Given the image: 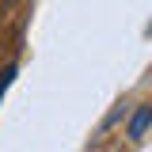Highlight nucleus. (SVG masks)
<instances>
[{
  "label": "nucleus",
  "mask_w": 152,
  "mask_h": 152,
  "mask_svg": "<svg viewBox=\"0 0 152 152\" xmlns=\"http://www.w3.org/2000/svg\"><path fill=\"white\" fill-rule=\"evenodd\" d=\"M148 126H152V103H145V107L129 118V137H133V141H137V137H145Z\"/></svg>",
  "instance_id": "nucleus-1"
},
{
  "label": "nucleus",
  "mask_w": 152,
  "mask_h": 152,
  "mask_svg": "<svg viewBox=\"0 0 152 152\" xmlns=\"http://www.w3.org/2000/svg\"><path fill=\"white\" fill-rule=\"evenodd\" d=\"M12 76H15V65H8V69L0 72V99H4V91H8V84H12Z\"/></svg>",
  "instance_id": "nucleus-2"
},
{
  "label": "nucleus",
  "mask_w": 152,
  "mask_h": 152,
  "mask_svg": "<svg viewBox=\"0 0 152 152\" xmlns=\"http://www.w3.org/2000/svg\"><path fill=\"white\" fill-rule=\"evenodd\" d=\"M12 8H15V0H0V15H8Z\"/></svg>",
  "instance_id": "nucleus-3"
}]
</instances>
